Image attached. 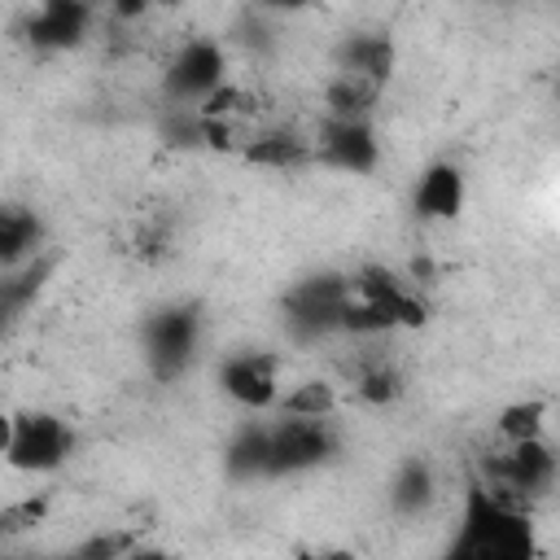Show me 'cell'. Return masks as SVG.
Returning a JSON list of instances; mask_svg holds the SVG:
<instances>
[{
    "mask_svg": "<svg viewBox=\"0 0 560 560\" xmlns=\"http://www.w3.org/2000/svg\"><path fill=\"white\" fill-rule=\"evenodd\" d=\"M451 551L468 556V560H525V556H534V529H529L525 508L494 494L481 481L468 486L459 538Z\"/></svg>",
    "mask_w": 560,
    "mask_h": 560,
    "instance_id": "1",
    "label": "cell"
},
{
    "mask_svg": "<svg viewBox=\"0 0 560 560\" xmlns=\"http://www.w3.org/2000/svg\"><path fill=\"white\" fill-rule=\"evenodd\" d=\"M494 494L529 508L534 499L551 494L556 486V455L542 438H525V442H508L503 451H494L486 459V481Z\"/></svg>",
    "mask_w": 560,
    "mask_h": 560,
    "instance_id": "2",
    "label": "cell"
},
{
    "mask_svg": "<svg viewBox=\"0 0 560 560\" xmlns=\"http://www.w3.org/2000/svg\"><path fill=\"white\" fill-rule=\"evenodd\" d=\"M267 442H271L267 477H293L319 468L337 451V429L332 416H280L267 420Z\"/></svg>",
    "mask_w": 560,
    "mask_h": 560,
    "instance_id": "3",
    "label": "cell"
},
{
    "mask_svg": "<svg viewBox=\"0 0 560 560\" xmlns=\"http://www.w3.org/2000/svg\"><path fill=\"white\" fill-rule=\"evenodd\" d=\"M346 302H350V276H337V271L306 276V280H298V284L284 293V324H289V332L302 337V341L328 337V332L341 328Z\"/></svg>",
    "mask_w": 560,
    "mask_h": 560,
    "instance_id": "4",
    "label": "cell"
},
{
    "mask_svg": "<svg viewBox=\"0 0 560 560\" xmlns=\"http://www.w3.org/2000/svg\"><path fill=\"white\" fill-rule=\"evenodd\" d=\"M74 433L61 416L52 411H18L13 416V442L4 451V464L18 472H52L70 459Z\"/></svg>",
    "mask_w": 560,
    "mask_h": 560,
    "instance_id": "5",
    "label": "cell"
},
{
    "mask_svg": "<svg viewBox=\"0 0 560 560\" xmlns=\"http://www.w3.org/2000/svg\"><path fill=\"white\" fill-rule=\"evenodd\" d=\"M197 337H201V315L197 306H162L144 319V359L153 368L158 381L179 376L192 354H197Z\"/></svg>",
    "mask_w": 560,
    "mask_h": 560,
    "instance_id": "6",
    "label": "cell"
},
{
    "mask_svg": "<svg viewBox=\"0 0 560 560\" xmlns=\"http://www.w3.org/2000/svg\"><path fill=\"white\" fill-rule=\"evenodd\" d=\"M219 389L245 411H271L280 398V363L267 350H236L219 363Z\"/></svg>",
    "mask_w": 560,
    "mask_h": 560,
    "instance_id": "7",
    "label": "cell"
},
{
    "mask_svg": "<svg viewBox=\"0 0 560 560\" xmlns=\"http://www.w3.org/2000/svg\"><path fill=\"white\" fill-rule=\"evenodd\" d=\"M219 83H228V57L214 39H188L166 66V92L179 105H201Z\"/></svg>",
    "mask_w": 560,
    "mask_h": 560,
    "instance_id": "8",
    "label": "cell"
},
{
    "mask_svg": "<svg viewBox=\"0 0 560 560\" xmlns=\"http://www.w3.org/2000/svg\"><path fill=\"white\" fill-rule=\"evenodd\" d=\"M311 144H315V153H319L328 166L350 171V175L372 171L376 158H381L368 118H324V127H319V136H315Z\"/></svg>",
    "mask_w": 560,
    "mask_h": 560,
    "instance_id": "9",
    "label": "cell"
},
{
    "mask_svg": "<svg viewBox=\"0 0 560 560\" xmlns=\"http://www.w3.org/2000/svg\"><path fill=\"white\" fill-rule=\"evenodd\" d=\"M88 26H92V4L88 0H39L35 18L26 22V35H31L35 48L57 52V48L83 44Z\"/></svg>",
    "mask_w": 560,
    "mask_h": 560,
    "instance_id": "10",
    "label": "cell"
},
{
    "mask_svg": "<svg viewBox=\"0 0 560 560\" xmlns=\"http://www.w3.org/2000/svg\"><path fill=\"white\" fill-rule=\"evenodd\" d=\"M464 197H468V184H464V171L455 162H433L416 179V210H420V219H438V223L455 219L464 210Z\"/></svg>",
    "mask_w": 560,
    "mask_h": 560,
    "instance_id": "11",
    "label": "cell"
},
{
    "mask_svg": "<svg viewBox=\"0 0 560 560\" xmlns=\"http://www.w3.org/2000/svg\"><path fill=\"white\" fill-rule=\"evenodd\" d=\"M44 249V223L22 201H0V271L22 267Z\"/></svg>",
    "mask_w": 560,
    "mask_h": 560,
    "instance_id": "12",
    "label": "cell"
},
{
    "mask_svg": "<svg viewBox=\"0 0 560 560\" xmlns=\"http://www.w3.org/2000/svg\"><path fill=\"white\" fill-rule=\"evenodd\" d=\"M337 70L363 74L372 83H385L389 70H394V44L385 35H350L337 48Z\"/></svg>",
    "mask_w": 560,
    "mask_h": 560,
    "instance_id": "13",
    "label": "cell"
},
{
    "mask_svg": "<svg viewBox=\"0 0 560 560\" xmlns=\"http://www.w3.org/2000/svg\"><path fill=\"white\" fill-rule=\"evenodd\" d=\"M241 158L254 162V166H280V171H289V166L311 162L315 158V144L306 136H298V131H262V136H249L241 144Z\"/></svg>",
    "mask_w": 560,
    "mask_h": 560,
    "instance_id": "14",
    "label": "cell"
},
{
    "mask_svg": "<svg viewBox=\"0 0 560 560\" xmlns=\"http://www.w3.org/2000/svg\"><path fill=\"white\" fill-rule=\"evenodd\" d=\"M228 472L236 481H254V477H267V464H271V442H267V424L262 420H249L232 433L228 442Z\"/></svg>",
    "mask_w": 560,
    "mask_h": 560,
    "instance_id": "15",
    "label": "cell"
},
{
    "mask_svg": "<svg viewBox=\"0 0 560 560\" xmlns=\"http://www.w3.org/2000/svg\"><path fill=\"white\" fill-rule=\"evenodd\" d=\"M376 96H381V83H372L363 74L337 70V79L324 92V105H328V118H368L372 105H376Z\"/></svg>",
    "mask_w": 560,
    "mask_h": 560,
    "instance_id": "16",
    "label": "cell"
},
{
    "mask_svg": "<svg viewBox=\"0 0 560 560\" xmlns=\"http://www.w3.org/2000/svg\"><path fill=\"white\" fill-rule=\"evenodd\" d=\"M44 276H48V262H35V258L22 262V267H4L0 271V328L13 324L31 306V298L44 284Z\"/></svg>",
    "mask_w": 560,
    "mask_h": 560,
    "instance_id": "17",
    "label": "cell"
},
{
    "mask_svg": "<svg viewBox=\"0 0 560 560\" xmlns=\"http://www.w3.org/2000/svg\"><path fill=\"white\" fill-rule=\"evenodd\" d=\"M389 503L394 512H424L433 503V468L424 459H407L394 477V490H389Z\"/></svg>",
    "mask_w": 560,
    "mask_h": 560,
    "instance_id": "18",
    "label": "cell"
},
{
    "mask_svg": "<svg viewBox=\"0 0 560 560\" xmlns=\"http://www.w3.org/2000/svg\"><path fill=\"white\" fill-rule=\"evenodd\" d=\"M398 394H402V376H398L394 363L372 359V363H363V368L354 372V398H363V402H372V407H385V402H394Z\"/></svg>",
    "mask_w": 560,
    "mask_h": 560,
    "instance_id": "19",
    "label": "cell"
},
{
    "mask_svg": "<svg viewBox=\"0 0 560 560\" xmlns=\"http://www.w3.org/2000/svg\"><path fill=\"white\" fill-rule=\"evenodd\" d=\"M280 416H332L337 411V389L328 381H302L289 394L276 398Z\"/></svg>",
    "mask_w": 560,
    "mask_h": 560,
    "instance_id": "20",
    "label": "cell"
},
{
    "mask_svg": "<svg viewBox=\"0 0 560 560\" xmlns=\"http://www.w3.org/2000/svg\"><path fill=\"white\" fill-rule=\"evenodd\" d=\"M547 429V402L542 398H525L499 411V438L503 442H525V438H542Z\"/></svg>",
    "mask_w": 560,
    "mask_h": 560,
    "instance_id": "21",
    "label": "cell"
},
{
    "mask_svg": "<svg viewBox=\"0 0 560 560\" xmlns=\"http://www.w3.org/2000/svg\"><path fill=\"white\" fill-rule=\"evenodd\" d=\"M44 516H48V494H31V499L0 508V538H18V534L35 529Z\"/></svg>",
    "mask_w": 560,
    "mask_h": 560,
    "instance_id": "22",
    "label": "cell"
},
{
    "mask_svg": "<svg viewBox=\"0 0 560 560\" xmlns=\"http://www.w3.org/2000/svg\"><path fill=\"white\" fill-rule=\"evenodd\" d=\"M74 551L79 556H96V560H114V556H136L144 547H140V529H114V534H96V538L79 542Z\"/></svg>",
    "mask_w": 560,
    "mask_h": 560,
    "instance_id": "23",
    "label": "cell"
},
{
    "mask_svg": "<svg viewBox=\"0 0 560 560\" xmlns=\"http://www.w3.org/2000/svg\"><path fill=\"white\" fill-rule=\"evenodd\" d=\"M109 9H114L118 22H140L153 9V0H109Z\"/></svg>",
    "mask_w": 560,
    "mask_h": 560,
    "instance_id": "24",
    "label": "cell"
},
{
    "mask_svg": "<svg viewBox=\"0 0 560 560\" xmlns=\"http://www.w3.org/2000/svg\"><path fill=\"white\" fill-rule=\"evenodd\" d=\"M311 0H258V9H267V13H298V9H306Z\"/></svg>",
    "mask_w": 560,
    "mask_h": 560,
    "instance_id": "25",
    "label": "cell"
},
{
    "mask_svg": "<svg viewBox=\"0 0 560 560\" xmlns=\"http://www.w3.org/2000/svg\"><path fill=\"white\" fill-rule=\"evenodd\" d=\"M9 442H13V411H0V459H4Z\"/></svg>",
    "mask_w": 560,
    "mask_h": 560,
    "instance_id": "26",
    "label": "cell"
},
{
    "mask_svg": "<svg viewBox=\"0 0 560 560\" xmlns=\"http://www.w3.org/2000/svg\"><path fill=\"white\" fill-rule=\"evenodd\" d=\"M153 4H166V9H171V4H179V0H153Z\"/></svg>",
    "mask_w": 560,
    "mask_h": 560,
    "instance_id": "27",
    "label": "cell"
}]
</instances>
